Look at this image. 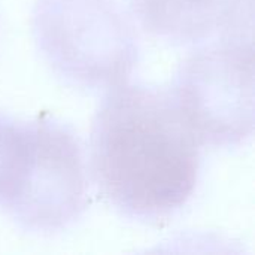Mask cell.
Here are the masks:
<instances>
[{
  "mask_svg": "<svg viewBox=\"0 0 255 255\" xmlns=\"http://www.w3.org/2000/svg\"><path fill=\"white\" fill-rule=\"evenodd\" d=\"M200 146L170 91L123 82L112 87L93 120V178L124 217L166 220L196 190Z\"/></svg>",
  "mask_w": 255,
  "mask_h": 255,
  "instance_id": "obj_1",
  "label": "cell"
},
{
  "mask_svg": "<svg viewBox=\"0 0 255 255\" xmlns=\"http://www.w3.org/2000/svg\"><path fill=\"white\" fill-rule=\"evenodd\" d=\"M36 42L54 70L76 85L112 88L137 61V43L115 0H39Z\"/></svg>",
  "mask_w": 255,
  "mask_h": 255,
  "instance_id": "obj_2",
  "label": "cell"
},
{
  "mask_svg": "<svg viewBox=\"0 0 255 255\" xmlns=\"http://www.w3.org/2000/svg\"><path fill=\"white\" fill-rule=\"evenodd\" d=\"M169 91L202 145L244 143L254 130L251 39L227 37L196 51Z\"/></svg>",
  "mask_w": 255,
  "mask_h": 255,
  "instance_id": "obj_3",
  "label": "cell"
},
{
  "mask_svg": "<svg viewBox=\"0 0 255 255\" xmlns=\"http://www.w3.org/2000/svg\"><path fill=\"white\" fill-rule=\"evenodd\" d=\"M33 124V157L24 185L7 212L25 230L57 232L88 205L82 148L75 131L52 117Z\"/></svg>",
  "mask_w": 255,
  "mask_h": 255,
  "instance_id": "obj_4",
  "label": "cell"
},
{
  "mask_svg": "<svg viewBox=\"0 0 255 255\" xmlns=\"http://www.w3.org/2000/svg\"><path fill=\"white\" fill-rule=\"evenodd\" d=\"M131 7L146 30L176 45L238 37L253 22V0H131Z\"/></svg>",
  "mask_w": 255,
  "mask_h": 255,
  "instance_id": "obj_5",
  "label": "cell"
},
{
  "mask_svg": "<svg viewBox=\"0 0 255 255\" xmlns=\"http://www.w3.org/2000/svg\"><path fill=\"white\" fill-rule=\"evenodd\" d=\"M33 157V124L0 112V208L6 211L18 197Z\"/></svg>",
  "mask_w": 255,
  "mask_h": 255,
  "instance_id": "obj_6",
  "label": "cell"
}]
</instances>
